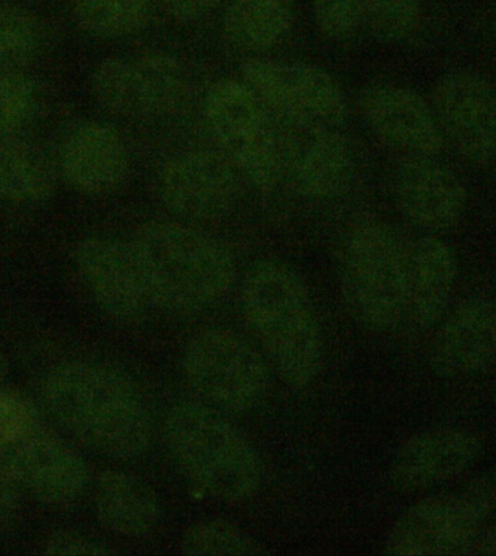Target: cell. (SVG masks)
I'll return each mask as SVG.
<instances>
[{
  "label": "cell",
  "mask_w": 496,
  "mask_h": 556,
  "mask_svg": "<svg viewBox=\"0 0 496 556\" xmlns=\"http://www.w3.org/2000/svg\"><path fill=\"white\" fill-rule=\"evenodd\" d=\"M150 0H75L79 27L90 36L120 38L145 23Z\"/></svg>",
  "instance_id": "25"
},
{
  "label": "cell",
  "mask_w": 496,
  "mask_h": 556,
  "mask_svg": "<svg viewBox=\"0 0 496 556\" xmlns=\"http://www.w3.org/2000/svg\"><path fill=\"white\" fill-rule=\"evenodd\" d=\"M94 500L102 526L125 538L149 536L162 516L157 495L151 486L132 473L115 469L99 477Z\"/></svg>",
  "instance_id": "21"
},
{
  "label": "cell",
  "mask_w": 496,
  "mask_h": 556,
  "mask_svg": "<svg viewBox=\"0 0 496 556\" xmlns=\"http://www.w3.org/2000/svg\"><path fill=\"white\" fill-rule=\"evenodd\" d=\"M315 20L330 40L344 41L355 36L361 24L360 0H313Z\"/></svg>",
  "instance_id": "32"
},
{
  "label": "cell",
  "mask_w": 496,
  "mask_h": 556,
  "mask_svg": "<svg viewBox=\"0 0 496 556\" xmlns=\"http://www.w3.org/2000/svg\"><path fill=\"white\" fill-rule=\"evenodd\" d=\"M90 86L94 99L103 110L125 118L141 116L133 60H103L94 68Z\"/></svg>",
  "instance_id": "28"
},
{
  "label": "cell",
  "mask_w": 496,
  "mask_h": 556,
  "mask_svg": "<svg viewBox=\"0 0 496 556\" xmlns=\"http://www.w3.org/2000/svg\"><path fill=\"white\" fill-rule=\"evenodd\" d=\"M81 281L112 320L132 325L149 312V288L131 244L102 237H89L75 252Z\"/></svg>",
  "instance_id": "11"
},
{
  "label": "cell",
  "mask_w": 496,
  "mask_h": 556,
  "mask_svg": "<svg viewBox=\"0 0 496 556\" xmlns=\"http://www.w3.org/2000/svg\"><path fill=\"white\" fill-rule=\"evenodd\" d=\"M476 434L437 428L414 434L392 458L390 480L400 493H418L459 476L481 454Z\"/></svg>",
  "instance_id": "15"
},
{
  "label": "cell",
  "mask_w": 496,
  "mask_h": 556,
  "mask_svg": "<svg viewBox=\"0 0 496 556\" xmlns=\"http://www.w3.org/2000/svg\"><path fill=\"white\" fill-rule=\"evenodd\" d=\"M369 127L390 148L409 157H434L444 136L434 111L420 94L399 86H373L360 99Z\"/></svg>",
  "instance_id": "16"
},
{
  "label": "cell",
  "mask_w": 496,
  "mask_h": 556,
  "mask_svg": "<svg viewBox=\"0 0 496 556\" xmlns=\"http://www.w3.org/2000/svg\"><path fill=\"white\" fill-rule=\"evenodd\" d=\"M42 554L49 556H103L115 555L116 552L105 543L72 532L51 534L42 546Z\"/></svg>",
  "instance_id": "33"
},
{
  "label": "cell",
  "mask_w": 496,
  "mask_h": 556,
  "mask_svg": "<svg viewBox=\"0 0 496 556\" xmlns=\"http://www.w3.org/2000/svg\"><path fill=\"white\" fill-rule=\"evenodd\" d=\"M141 116L178 112L187 102L189 81L178 60L167 54H147L133 60Z\"/></svg>",
  "instance_id": "24"
},
{
  "label": "cell",
  "mask_w": 496,
  "mask_h": 556,
  "mask_svg": "<svg viewBox=\"0 0 496 556\" xmlns=\"http://www.w3.org/2000/svg\"><path fill=\"white\" fill-rule=\"evenodd\" d=\"M245 84L282 123L335 128L346 119V99L326 71L305 63L250 60Z\"/></svg>",
  "instance_id": "9"
},
{
  "label": "cell",
  "mask_w": 496,
  "mask_h": 556,
  "mask_svg": "<svg viewBox=\"0 0 496 556\" xmlns=\"http://www.w3.org/2000/svg\"><path fill=\"white\" fill-rule=\"evenodd\" d=\"M468 554L496 555V523L485 532L479 533L476 541L470 546Z\"/></svg>",
  "instance_id": "36"
},
{
  "label": "cell",
  "mask_w": 496,
  "mask_h": 556,
  "mask_svg": "<svg viewBox=\"0 0 496 556\" xmlns=\"http://www.w3.org/2000/svg\"><path fill=\"white\" fill-rule=\"evenodd\" d=\"M455 250L437 237H422L408 248L407 314L427 329L446 313L457 279Z\"/></svg>",
  "instance_id": "20"
},
{
  "label": "cell",
  "mask_w": 496,
  "mask_h": 556,
  "mask_svg": "<svg viewBox=\"0 0 496 556\" xmlns=\"http://www.w3.org/2000/svg\"><path fill=\"white\" fill-rule=\"evenodd\" d=\"M47 408L71 437L99 454L137 458L149 450L151 417L123 374L97 362L58 366L44 382Z\"/></svg>",
  "instance_id": "1"
},
{
  "label": "cell",
  "mask_w": 496,
  "mask_h": 556,
  "mask_svg": "<svg viewBox=\"0 0 496 556\" xmlns=\"http://www.w3.org/2000/svg\"><path fill=\"white\" fill-rule=\"evenodd\" d=\"M244 316L280 377L310 386L322 364L317 314L300 276L275 261L257 262L243 283Z\"/></svg>",
  "instance_id": "3"
},
{
  "label": "cell",
  "mask_w": 496,
  "mask_h": 556,
  "mask_svg": "<svg viewBox=\"0 0 496 556\" xmlns=\"http://www.w3.org/2000/svg\"><path fill=\"white\" fill-rule=\"evenodd\" d=\"M180 549L192 556L267 554L265 546L252 534L226 520H204L191 526L183 534Z\"/></svg>",
  "instance_id": "26"
},
{
  "label": "cell",
  "mask_w": 496,
  "mask_h": 556,
  "mask_svg": "<svg viewBox=\"0 0 496 556\" xmlns=\"http://www.w3.org/2000/svg\"><path fill=\"white\" fill-rule=\"evenodd\" d=\"M408 248L386 224L366 222L348 235L342 290L353 317L374 331L398 326L407 314Z\"/></svg>",
  "instance_id": "5"
},
{
  "label": "cell",
  "mask_w": 496,
  "mask_h": 556,
  "mask_svg": "<svg viewBox=\"0 0 496 556\" xmlns=\"http://www.w3.org/2000/svg\"><path fill=\"white\" fill-rule=\"evenodd\" d=\"M206 119L228 161L267 191L280 178L278 132L265 105L244 81L224 79L208 90Z\"/></svg>",
  "instance_id": "7"
},
{
  "label": "cell",
  "mask_w": 496,
  "mask_h": 556,
  "mask_svg": "<svg viewBox=\"0 0 496 556\" xmlns=\"http://www.w3.org/2000/svg\"><path fill=\"white\" fill-rule=\"evenodd\" d=\"M394 195L400 213L425 230H447L465 213L463 185L433 157H408L396 170Z\"/></svg>",
  "instance_id": "18"
},
{
  "label": "cell",
  "mask_w": 496,
  "mask_h": 556,
  "mask_svg": "<svg viewBox=\"0 0 496 556\" xmlns=\"http://www.w3.org/2000/svg\"><path fill=\"white\" fill-rule=\"evenodd\" d=\"M151 301L176 313L201 312L231 290L236 263L213 237L178 223L145 224L131 241Z\"/></svg>",
  "instance_id": "2"
},
{
  "label": "cell",
  "mask_w": 496,
  "mask_h": 556,
  "mask_svg": "<svg viewBox=\"0 0 496 556\" xmlns=\"http://www.w3.org/2000/svg\"><path fill=\"white\" fill-rule=\"evenodd\" d=\"M128 166L123 137L111 125L94 121L73 129L60 154L64 180L85 195L114 191L127 176Z\"/></svg>",
  "instance_id": "19"
},
{
  "label": "cell",
  "mask_w": 496,
  "mask_h": 556,
  "mask_svg": "<svg viewBox=\"0 0 496 556\" xmlns=\"http://www.w3.org/2000/svg\"><path fill=\"white\" fill-rule=\"evenodd\" d=\"M7 374V361L5 356H3L2 349H0V383H2L3 378H5Z\"/></svg>",
  "instance_id": "37"
},
{
  "label": "cell",
  "mask_w": 496,
  "mask_h": 556,
  "mask_svg": "<svg viewBox=\"0 0 496 556\" xmlns=\"http://www.w3.org/2000/svg\"><path fill=\"white\" fill-rule=\"evenodd\" d=\"M21 489L11 460L5 451L0 450V523L11 519L20 506Z\"/></svg>",
  "instance_id": "34"
},
{
  "label": "cell",
  "mask_w": 496,
  "mask_h": 556,
  "mask_svg": "<svg viewBox=\"0 0 496 556\" xmlns=\"http://www.w3.org/2000/svg\"><path fill=\"white\" fill-rule=\"evenodd\" d=\"M278 134L280 175L287 174L301 195L328 200L342 195L353 178V159L335 128L283 123Z\"/></svg>",
  "instance_id": "12"
},
{
  "label": "cell",
  "mask_w": 496,
  "mask_h": 556,
  "mask_svg": "<svg viewBox=\"0 0 496 556\" xmlns=\"http://www.w3.org/2000/svg\"><path fill=\"white\" fill-rule=\"evenodd\" d=\"M37 86L24 72L0 73V137L16 136L31 121Z\"/></svg>",
  "instance_id": "30"
},
{
  "label": "cell",
  "mask_w": 496,
  "mask_h": 556,
  "mask_svg": "<svg viewBox=\"0 0 496 556\" xmlns=\"http://www.w3.org/2000/svg\"><path fill=\"white\" fill-rule=\"evenodd\" d=\"M487 482L459 493L433 495L409 507L392 526L386 555L438 556L468 554L494 506Z\"/></svg>",
  "instance_id": "6"
},
{
  "label": "cell",
  "mask_w": 496,
  "mask_h": 556,
  "mask_svg": "<svg viewBox=\"0 0 496 556\" xmlns=\"http://www.w3.org/2000/svg\"><path fill=\"white\" fill-rule=\"evenodd\" d=\"M164 434L180 472L201 493L237 503L252 497L260 486L257 452L217 408L176 404L167 413Z\"/></svg>",
  "instance_id": "4"
},
{
  "label": "cell",
  "mask_w": 496,
  "mask_h": 556,
  "mask_svg": "<svg viewBox=\"0 0 496 556\" xmlns=\"http://www.w3.org/2000/svg\"><path fill=\"white\" fill-rule=\"evenodd\" d=\"M496 357V301L460 305L435 334L430 352L434 374L444 379L473 377Z\"/></svg>",
  "instance_id": "17"
},
{
  "label": "cell",
  "mask_w": 496,
  "mask_h": 556,
  "mask_svg": "<svg viewBox=\"0 0 496 556\" xmlns=\"http://www.w3.org/2000/svg\"><path fill=\"white\" fill-rule=\"evenodd\" d=\"M434 114L444 137L461 157L485 166L496 159V93L483 77L452 72L433 92Z\"/></svg>",
  "instance_id": "10"
},
{
  "label": "cell",
  "mask_w": 496,
  "mask_h": 556,
  "mask_svg": "<svg viewBox=\"0 0 496 556\" xmlns=\"http://www.w3.org/2000/svg\"><path fill=\"white\" fill-rule=\"evenodd\" d=\"M422 11V0H360L361 24L383 42L411 36Z\"/></svg>",
  "instance_id": "29"
},
{
  "label": "cell",
  "mask_w": 496,
  "mask_h": 556,
  "mask_svg": "<svg viewBox=\"0 0 496 556\" xmlns=\"http://www.w3.org/2000/svg\"><path fill=\"white\" fill-rule=\"evenodd\" d=\"M53 163L36 146L16 136L0 137V200L27 204L54 195Z\"/></svg>",
  "instance_id": "22"
},
{
  "label": "cell",
  "mask_w": 496,
  "mask_h": 556,
  "mask_svg": "<svg viewBox=\"0 0 496 556\" xmlns=\"http://www.w3.org/2000/svg\"><path fill=\"white\" fill-rule=\"evenodd\" d=\"M295 0H231L224 16L228 40L244 51H265L291 28Z\"/></svg>",
  "instance_id": "23"
},
{
  "label": "cell",
  "mask_w": 496,
  "mask_h": 556,
  "mask_svg": "<svg viewBox=\"0 0 496 556\" xmlns=\"http://www.w3.org/2000/svg\"><path fill=\"white\" fill-rule=\"evenodd\" d=\"M160 195L180 217L213 222L227 217L239 198V179L228 159L209 150L179 154L164 165Z\"/></svg>",
  "instance_id": "13"
},
{
  "label": "cell",
  "mask_w": 496,
  "mask_h": 556,
  "mask_svg": "<svg viewBox=\"0 0 496 556\" xmlns=\"http://www.w3.org/2000/svg\"><path fill=\"white\" fill-rule=\"evenodd\" d=\"M40 414L24 395L0 388V450L40 426Z\"/></svg>",
  "instance_id": "31"
},
{
  "label": "cell",
  "mask_w": 496,
  "mask_h": 556,
  "mask_svg": "<svg viewBox=\"0 0 496 556\" xmlns=\"http://www.w3.org/2000/svg\"><path fill=\"white\" fill-rule=\"evenodd\" d=\"M41 24L20 7H0V73L23 72L41 46Z\"/></svg>",
  "instance_id": "27"
},
{
  "label": "cell",
  "mask_w": 496,
  "mask_h": 556,
  "mask_svg": "<svg viewBox=\"0 0 496 556\" xmlns=\"http://www.w3.org/2000/svg\"><path fill=\"white\" fill-rule=\"evenodd\" d=\"M183 370L198 394L228 412L253 408L269 386L260 355L227 330H206L195 336L185 351Z\"/></svg>",
  "instance_id": "8"
},
{
  "label": "cell",
  "mask_w": 496,
  "mask_h": 556,
  "mask_svg": "<svg viewBox=\"0 0 496 556\" xmlns=\"http://www.w3.org/2000/svg\"><path fill=\"white\" fill-rule=\"evenodd\" d=\"M175 18L196 21L204 18L217 7L219 0H160Z\"/></svg>",
  "instance_id": "35"
},
{
  "label": "cell",
  "mask_w": 496,
  "mask_h": 556,
  "mask_svg": "<svg viewBox=\"0 0 496 556\" xmlns=\"http://www.w3.org/2000/svg\"><path fill=\"white\" fill-rule=\"evenodd\" d=\"M3 451L21 489L47 506H66L75 502L88 484L85 460L41 425Z\"/></svg>",
  "instance_id": "14"
}]
</instances>
